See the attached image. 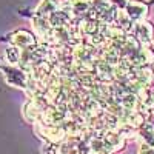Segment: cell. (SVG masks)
<instances>
[{"instance_id":"cell-1","label":"cell","mask_w":154,"mask_h":154,"mask_svg":"<svg viewBox=\"0 0 154 154\" xmlns=\"http://www.w3.org/2000/svg\"><path fill=\"white\" fill-rule=\"evenodd\" d=\"M5 79L9 85L19 86V88H26V83H28L26 75L16 68H6L5 69Z\"/></svg>"},{"instance_id":"cell-2","label":"cell","mask_w":154,"mask_h":154,"mask_svg":"<svg viewBox=\"0 0 154 154\" xmlns=\"http://www.w3.org/2000/svg\"><path fill=\"white\" fill-rule=\"evenodd\" d=\"M11 42L16 45V48L19 49H26V48H31L34 46L35 40L32 34L26 32V31H19V32H14L11 35Z\"/></svg>"},{"instance_id":"cell-3","label":"cell","mask_w":154,"mask_h":154,"mask_svg":"<svg viewBox=\"0 0 154 154\" xmlns=\"http://www.w3.org/2000/svg\"><path fill=\"white\" fill-rule=\"evenodd\" d=\"M146 5L142 2H130L126 6V16L131 20H142L146 16Z\"/></svg>"},{"instance_id":"cell-4","label":"cell","mask_w":154,"mask_h":154,"mask_svg":"<svg viewBox=\"0 0 154 154\" xmlns=\"http://www.w3.org/2000/svg\"><path fill=\"white\" fill-rule=\"evenodd\" d=\"M134 35L137 37L139 42L142 43H148L152 37V28L149 23L145 22H137L136 26H134Z\"/></svg>"},{"instance_id":"cell-5","label":"cell","mask_w":154,"mask_h":154,"mask_svg":"<svg viewBox=\"0 0 154 154\" xmlns=\"http://www.w3.org/2000/svg\"><path fill=\"white\" fill-rule=\"evenodd\" d=\"M103 139L106 142L108 149H120L125 145V139L120 134H116V133H108Z\"/></svg>"},{"instance_id":"cell-6","label":"cell","mask_w":154,"mask_h":154,"mask_svg":"<svg viewBox=\"0 0 154 154\" xmlns=\"http://www.w3.org/2000/svg\"><path fill=\"white\" fill-rule=\"evenodd\" d=\"M89 0H71V11L75 16H82L86 14L89 9Z\"/></svg>"},{"instance_id":"cell-7","label":"cell","mask_w":154,"mask_h":154,"mask_svg":"<svg viewBox=\"0 0 154 154\" xmlns=\"http://www.w3.org/2000/svg\"><path fill=\"white\" fill-rule=\"evenodd\" d=\"M43 133H45V136H48L51 140H53V142L60 140L63 137V131L60 130V128H56V126H45Z\"/></svg>"},{"instance_id":"cell-8","label":"cell","mask_w":154,"mask_h":154,"mask_svg":"<svg viewBox=\"0 0 154 154\" xmlns=\"http://www.w3.org/2000/svg\"><path fill=\"white\" fill-rule=\"evenodd\" d=\"M59 154H80V152H79V148H75L74 143L66 142L59 148Z\"/></svg>"},{"instance_id":"cell-9","label":"cell","mask_w":154,"mask_h":154,"mask_svg":"<svg viewBox=\"0 0 154 154\" xmlns=\"http://www.w3.org/2000/svg\"><path fill=\"white\" fill-rule=\"evenodd\" d=\"M89 2L93 3V6L96 8V9H99V11H108V8H109V0H89Z\"/></svg>"},{"instance_id":"cell-10","label":"cell","mask_w":154,"mask_h":154,"mask_svg":"<svg viewBox=\"0 0 154 154\" xmlns=\"http://www.w3.org/2000/svg\"><path fill=\"white\" fill-rule=\"evenodd\" d=\"M97 29H99V25L96 23V22H88L85 26H83V31L86 32V34H89V35H93V34H96L97 32Z\"/></svg>"},{"instance_id":"cell-11","label":"cell","mask_w":154,"mask_h":154,"mask_svg":"<svg viewBox=\"0 0 154 154\" xmlns=\"http://www.w3.org/2000/svg\"><path fill=\"white\" fill-rule=\"evenodd\" d=\"M122 102H123V106H125V108L133 109L134 105H136V97H134V96H125Z\"/></svg>"},{"instance_id":"cell-12","label":"cell","mask_w":154,"mask_h":154,"mask_svg":"<svg viewBox=\"0 0 154 154\" xmlns=\"http://www.w3.org/2000/svg\"><path fill=\"white\" fill-rule=\"evenodd\" d=\"M8 60H9L11 63H16V62L19 60V49H17V48L8 49Z\"/></svg>"},{"instance_id":"cell-13","label":"cell","mask_w":154,"mask_h":154,"mask_svg":"<svg viewBox=\"0 0 154 154\" xmlns=\"http://www.w3.org/2000/svg\"><path fill=\"white\" fill-rule=\"evenodd\" d=\"M109 2L114 5V6H117V8H126L128 6V3H130V2H128V0H109Z\"/></svg>"},{"instance_id":"cell-14","label":"cell","mask_w":154,"mask_h":154,"mask_svg":"<svg viewBox=\"0 0 154 154\" xmlns=\"http://www.w3.org/2000/svg\"><path fill=\"white\" fill-rule=\"evenodd\" d=\"M139 154H154V148L149 145H142L139 149Z\"/></svg>"},{"instance_id":"cell-15","label":"cell","mask_w":154,"mask_h":154,"mask_svg":"<svg viewBox=\"0 0 154 154\" xmlns=\"http://www.w3.org/2000/svg\"><path fill=\"white\" fill-rule=\"evenodd\" d=\"M152 128H154V117H152Z\"/></svg>"}]
</instances>
